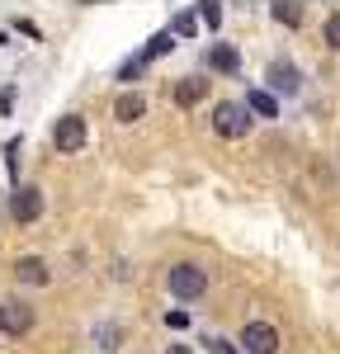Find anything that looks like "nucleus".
I'll use <instances>...</instances> for the list:
<instances>
[{
  "label": "nucleus",
  "instance_id": "1",
  "mask_svg": "<svg viewBox=\"0 0 340 354\" xmlns=\"http://www.w3.org/2000/svg\"><path fill=\"white\" fill-rule=\"evenodd\" d=\"M166 288H170L180 302H194V298H203V293H208V274L185 260V265H175V270L166 274Z\"/></svg>",
  "mask_w": 340,
  "mask_h": 354
},
{
  "label": "nucleus",
  "instance_id": "2",
  "mask_svg": "<svg viewBox=\"0 0 340 354\" xmlns=\"http://www.w3.org/2000/svg\"><path fill=\"white\" fill-rule=\"evenodd\" d=\"M213 133L232 137V142H236V137H246V133H251V109H246V104H236V100H223V104L213 109Z\"/></svg>",
  "mask_w": 340,
  "mask_h": 354
},
{
  "label": "nucleus",
  "instance_id": "3",
  "mask_svg": "<svg viewBox=\"0 0 340 354\" xmlns=\"http://www.w3.org/2000/svg\"><path fill=\"white\" fill-rule=\"evenodd\" d=\"M241 350L246 354H279V330L270 322H246L241 326Z\"/></svg>",
  "mask_w": 340,
  "mask_h": 354
},
{
  "label": "nucleus",
  "instance_id": "4",
  "mask_svg": "<svg viewBox=\"0 0 340 354\" xmlns=\"http://www.w3.org/2000/svg\"><path fill=\"white\" fill-rule=\"evenodd\" d=\"M53 147L62 151V156H71V151H81V147H85V118H81V113H66V118H57Z\"/></svg>",
  "mask_w": 340,
  "mask_h": 354
},
{
  "label": "nucleus",
  "instance_id": "5",
  "mask_svg": "<svg viewBox=\"0 0 340 354\" xmlns=\"http://www.w3.org/2000/svg\"><path fill=\"white\" fill-rule=\"evenodd\" d=\"M10 218L19 222V227L38 222V218H43V189H33V185H19V189H15V198H10Z\"/></svg>",
  "mask_w": 340,
  "mask_h": 354
},
{
  "label": "nucleus",
  "instance_id": "6",
  "mask_svg": "<svg viewBox=\"0 0 340 354\" xmlns=\"http://www.w3.org/2000/svg\"><path fill=\"white\" fill-rule=\"evenodd\" d=\"M0 322H5V335L10 340H24L28 330H33V307H24V302H0Z\"/></svg>",
  "mask_w": 340,
  "mask_h": 354
},
{
  "label": "nucleus",
  "instance_id": "7",
  "mask_svg": "<svg viewBox=\"0 0 340 354\" xmlns=\"http://www.w3.org/2000/svg\"><path fill=\"white\" fill-rule=\"evenodd\" d=\"M265 81L274 85L279 95H293V90L303 85V76H298V66H293L288 57H274V62H270V71H265Z\"/></svg>",
  "mask_w": 340,
  "mask_h": 354
},
{
  "label": "nucleus",
  "instance_id": "8",
  "mask_svg": "<svg viewBox=\"0 0 340 354\" xmlns=\"http://www.w3.org/2000/svg\"><path fill=\"white\" fill-rule=\"evenodd\" d=\"M15 279L28 283V288H43L53 274H48V260H38V255H24V260H15Z\"/></svg>",
  "mask_w": 340,
  "mask_h": 354
},
{
  "label": "nucleus",
  "instance_id": "9",
  "mask_svg": "<svg viewBox=\"0 0 340 354\" xmlns=\"http://www.w3.org/2000/svg\"><path fill=\"white\" fill-rule=\"evenodd\" d=\"M142 113H147V95H138V90H123V95L113 100V118H118V123H138Z\"/></svg>",
  "mask_w": 340,
  "mask_h": 354
},
{
  "label": "nucleus",
  "instance_id": "10",
  "mask_svg": "<svg viewBox=\"0 0 340 354\" xmlns=\"http://www.w3.org/2000/svg\"><path fill=\"white\" fill-rule=\"evenodd\" d=\"M208 66H213V71H223V76H236V71H241V57H236V48L218 43V48L208 53Z\"/></svg>",
  "mask_w": 340,
  "mask_h": 354
},
{
  "label": "nucleus",
  "instance_id": "11",
  "mask_svg": "<svg viewBox=\"0 0 340 354\" xmlns=\"http://www.w3.org/2000/svg\"><path fill=\"white\" fill-rule=\"evenodd\" d=\"M203 95H208V81H194V76L175 85V104H180V109H189V104H198Z\"/></svg>",
  "mask_w": 340,
  "mask_h": 354
},
{
  "label": "nucleus",
  "instance_id": "12",
  "mask_svg": "<svg viewBox=\"0 0 340 354\" xmlns=\"http://www.w3.org/2000/svg\"><path fill=\"white\" fill-rule=\"evenodd\" d=\"M246 109H251V113H260V118H274V113H279V100H274L270 90H251Z\"/></svg>",
  "mask_w": 340,
  "mask_h": 354
},
{
  "label": "nucleus",
  "instance_id": "13",
  "mask_svg": "<svg viewBox=\"0 0 340 354\" xmlns=\"http://www.w3.org/2000/svg\"><path fill=\"white\" fill-rule=\"evenodd\" d=\"M274 19H279V24H288V28H298V24H303V10L283 0V5H274Z\"/></svg>",
  "mask_w": 340,
  "mask_h": 354
},
{
  "label": "nucleus",
  "instance_id": "14",
  "mask_svg": "<svg viewBox=\"0 0 340 354\" xmlns=\"http://www.w3.org/2000/svg\"><path fill=\"white\" fill-rule=\"evenodd\" d=\"M95 340H100L104 350H118V345H123V330H118V326L109 322V326H100V330H95Z\"/></svg>",
  "mask_w": 340,
  "mask_h": 354
},
{
  "label": "nucleus",
  "instance_id": "15",
  "mask_svg": "<svg viewBox=\"0 0 340 354\" xmlns=\"http://www.w3.org/2000/svg\"><path fill=\"white\" fill-rule=\"evenodd\" d=\"M161 53H170V33H156V38L147 43V53H142V62H151V57H161Z\"/></svg>",
  "mask_w": 340,
  "mask_h": 354
},
{
  "label": "nucleus",
  "instance_id": "16",
  "mask_svg": "<svg viewBox=\"0 0 340 354\" xmlns=\"http://www.w3.org/2000/svg\"><path fill=\"white\" fill-rule=\"evenodd\" d=\"M175 33H185V38H194V33H198V19H194V15H180V19H175Z\"/></svg>",
  "mask_w": 340,
  "mask_h": 354
},
{
  "label": "nucleus",
  "instance_id": "17",
  "mask_svg": "<svg viewBox=\"0 0 340 354\" xmlns=\"http://www.w3.org/2000/svg\"><path fill=\"white\" fill-rule=\"evenodd\" d=\"M198 19H203L208 28H218V24H223V10H218V5H203V10H198Z\"/></svg>",
  "mask_w": 340,
  "mask_h": 354
},
{
  "label": "nucleus",
  "instance_id": "18",
  "mask_svg": "<svg viewBox=\"0 0 340 354\" xmlns=\"http://www.w3.org/2000/svg\"><path fill=\"white\" fill-rule=\"evenodd\" d=\"M326 43L340 53V15H331V19H326Z\"/></svg>",
  "mask_w": 340,
  "mask_h": 354
},
{
  "label": "nucleus",
  "instance_id": "19",
  "mask_svg": "<svg viewBox=\"0 0 340 354\" xmlns=\"http://www.w3.org/2000/svg\"><path fill=\"white\" fill-rule=\"evenodd\" d=\"M166 354H194V350H189V345H170Z\"/></svg>",
  "mask_w": 340,
  "mask_h": 354
},
{
  "label": "nucleus",
  "instance_id": "20",
  "mask_svg": "<svg viewBox=\"0 0 340 354\" xmlns=\"http://www.w3.org/2000/svg\"><path fill=\"white\" fill-rule=\"evenodd\" d=\"M0 335H5V322H0Z\"/></svg>",
  "mask_w": 340,
  "mask_h": 354
},
{
  "label": "nucleus",
  "instance_id": "21",
  "mask_svg": "<svg viewBox=\"0 0 340 354\" xmlns=\"http://www.w3.org/2000/svg\"><path fill=\"white\" fill-rule=\"evenodd\" d=\"M0 43H5V33H0Z\"/></svg>",
  "mask_w": 340,
  "mask_h": 354
}]
</instances>
